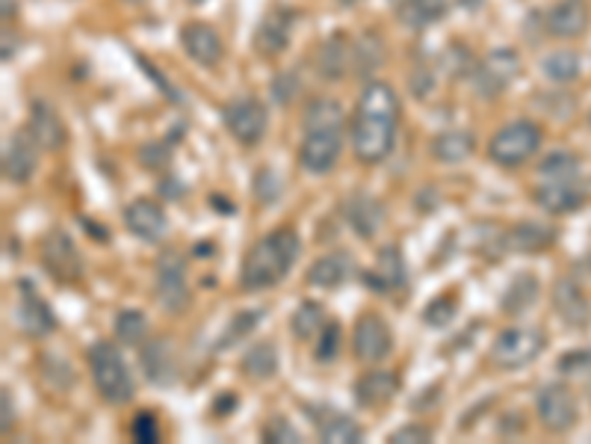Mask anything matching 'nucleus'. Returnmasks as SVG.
Wrapping results in <instances>:
<instances>
[{
  "instance_id": "21",
  "label": "nucleus",
  "mask_w": 591,
  "mask_h": 444,
  "mask_svg": "<svg viewBox=\"0 0 591 444\" xmlns=\"http://www.w3.org/2000/svg\"><path fill=\"white\" fill-rule=\"evenodd\" d=\"M364 285L376 293H394L406 285V261L397 247H385L378 252L376 267L364 273Z\"/></svg>"
},
{
  "instance_id": "37",
  "label": "nucleus",
  "mask_w": 591,
  "mask_h": 444,
  "mask_svg": "<svg viewBox=\"0 0 591 444\" xmlns=\"http://www.w3.org/2000/svg\"><path fill=\"white\" fill-rule=\"evenodd\" d=\"M116 335H119V341L122 344H136L145 341V335H148V317H145L140 309H124L116 314Z\"/></svg>"
},
{
  "instance_id": "14",
  "label": "nucleus",
  "mask_w": 591,
  "mask_h": 444,
  "mask_svg": "<svg viewBox=\"0 0 591 444\" xmlns=\"http://www.w3.org/2000/svg\"><path fill=\"white\" fill-rule=\"evenodd\" d=\"M122 217L128 231L145 240V243H157L169 231V217H166L164 205H157L154 199H136V202L124 207Z\"/></svg>"
},
{
  "instance_id": "45",
  "label": "nucleus",
  "mask_w": 591,
  "mask_h": 444,
  "mask_svg": "<svg viewBox=\"0 0 591 444\" xmlns=\"http://www.w3.org/2000/svg\"><path fill=\"white\" fill-rule=\"evenodd\" d=\"M169 160H172V148H169L166 143H148L140 148V164H143L145 169H152V172L166 169Z\"/></svg>"
},
{
  "instance_id": "35",
  "label": "nucleus",
  "mask_w": 591,
  "mask_h": 444,
  "mask_svg": "<svg viewBox=\"0 0 591 444\" xmlns=\"http://www.w3.org/2000/svg\"><path fill=\"white\" fill-rule=\"evenodd\" d=\"M307 128H343V104L335 98H314L305 110Z\"/></svg>"
},
{
  "instance_id": "6",
  "label": "nucleus",
  "mask_w": 591,
  "mask_h": 444,
  "mask_svg": "<svg viewBox=\"0 0 591 444\" xmlns=\"http://www.w3.org/2000/svg\"><path fill=\"white\" fill-rule=\"evenodd\" d=\"M41 267L48 269L57 285H77L83 279V259L81 249L65 228L53 226L39 243Z\"/></svg>"
},
{
  "instance_id": "26",
  "label": "nucleus",
  "mask_w": 591,
  "mask_h": 444,
  "mask_svg": "<svg viewBox=\"0 0 591 444\" xmlns=\"http://www.w3.org/2000/svg\"><path fill=\"white\" fill-rule=\"evenodd\" d=\"M553 243H556V228L544 226V223H518L506 235V247L518 255H539Z\"/></svg>"
},
{
  "instance_id": "52",
  "label": "nucleus",
  "mask_w": 591,
  "mask_h": 444,
  "mask_svg": "<svg viewBox=\"0 0 591 444\" xmlns=\"http://www.w3.org/2000/svg\"><path fill=\"white\" fill-rule=\"evenodd\" d=\"M190 3H193V7H198V3H204V0H190Z\"/></svg>"
},
{
  "instance_id": "10",
  "label": "nucleus",
  "mask_w": 591,
  "mask_h": 444,
  "mask_svg": "<svg viewBox=\"0 0 591 444\" xmlns=\"http://www.w3.org/2000/svg\"><path fill=\"white\" fill-rule=\"evenodd\" d=\"M340 148H343V128H307L299 148V164L311 176H326L337 166Z\"/></svg>"
},
{
  "instance_id": "15",
  "label": "nucleus",
  "mask_w": 591,
  "mask_h": 444,
  "mask_svg": "<svg viewBox=\"0 0 591 444\" xmlns=\"http://www.w3.org/2000/svg\"><path fill=\"white\" fill-rule=\"evenodd\" d=\"M181 45H184L186 57L204 65V69H214L225 53L219 31L210 27V24H204V21H190V24L181 27Z\"/></svg>"
},
{
  "instance_id": "48",
  "label": "nucleus",
  "mask_w": 591,
  "mask_h": 444,
  "mask_svg": "<svg viewBox=\"0 0 591 444\" xmlns=\"http://www.w3.org/2000/svg\"><path fill=\"white\" fill-rule=\"evenodd\" d=\"M0 415H3V418H0V433L10 435L12 427H15V406H12L10 388L0 392Z\"/></svg>"
},
{
  "instance_id": "11",
  "label": "nucleus",
  "mask_w": 591,
  "mask_h": 444,
  "mask_svg": "<svg viewBox=\"0 0 591 444\" xmlns=\"http://www.w3.org/2000/svg\"><path fill=\"white\" fill-rule=\"evenodd\" d=\"M352 352L361 364H378L394 352V332L376 311L361 314L352 332Z\"/></svg>"
},
{
  "instance_id": "38",
  "label": "nucleus",
  "mask_w": 591,
  "mask_h": 444,
  "mask_svg": "<svg viewBox=\"0 0 591 444\" xmlns=\"http://www.w3.org/2000/svg\"><path fill=\"white\" fill-rule=\"evenodd\" d=\"M541 181H565V178H580V164L571 152H553L539 164Z\"/></svg>"
},
{
  "instance_id": "17",
  "label": "nucleus",
  "mask_w": 591,
  "mask_h": 444,
  "mask_svg": "<svg viewBox=\"0 0 591 444\" xmlns=\"http://www.w3.org/2000/svg\"><path fill=\"white\" fill-rule=\"evenodd\" d=\"M535 205L544 207L547 214H574V211H580L586 205V190H582L580 178H565V181H541L535 187Z\"/></svg>"
},
{
  "instance_id": "9",
  "label": "nucleus",
  "mask_w": 591,
  "mask_h": 444,
  "mask_svg": "<svg viewBox=\"0 0 591 444\" xmlns=\"http://www.w3.org/2000/svg\"><path fill=\"white\" fill-rule=\"evenodd\" d=\"M520 74V53L515 48H494L480 60L477 74H473V86L477 95L485 101H494L509 89L511 83L518 81Z\"/></svg>"
},
{
  "instance_id": "24",
  "label": "nucleus",
  "mask_w": 591,
  "mask_h": 444,
  "mask_svg": "<svg viewBox=\"0 0 591 444\" xmlns=\"http://www.w3.org/2000/svg\"><path fill=\"white\" fill-rule=\"evenodd\" d=\"M349 273H352L349 252H328L307 267V285L319 290H335L349 279Z\"/></svg>"
},
{
  "instance_id": "8",
  "label": "nucleus",
  "mask_w": 591,
  "mask_h": 444,
  "mask_svg": "<svg viewBox=\"0 0 591 444\" xmlns=\"http://www.w3.org/2000/svg\"><path fill=\"white\" fill-rule=\"evenodd\" d=\"M222 122L237 143L245 145V148H255L269 128V110H266L264 101H257L255 95H240L234 101L225 104Z\"/></svg>"
},
{
  "instance_id": "1",
  "label": "nucleus",
  "mask_w": 591,
  "mask_h": 444,
  "mask_svg": "<svg viewBox=\"0 0 591 444\" xmlns=\"http://www.w3.org/2000/svg\"><path fill=\"white\" fill-rule=\"evenodd\" d=\"M399 116H402V107L390 83L370 81L361 89L355 113H352V152L358 164L376 166L390 157L397 145Z\"/></svg>"
},
{
  "instance_id": "46",
  "label": "nucleus",
  "mask_w": 591,
  "mask_h": 444,
  "mask_svg": "<svg viewBox=\"0 0 591 444\" xmlns=\"http://www.w3.org/2000/svg\"><path fill=\"white\" fill-rule=\"evenodd\" d=\"M388 442L394 444H426L432 442V430L426 424H406L397 433H390Z\"/></svg>"
},
{
  "instance_id": "47",
  "label": "nucleus",
  "mask_w": 591,
  "mask_h": 444,
  "mask_svg": "<svg viewBox=\"0 0 591 444\" xmlns=\"http://www.w3.org/2000/svg\"><path fill=\"white\" fill-rule=\"evenodd\" d=\"M559 371L562 373H580V371H591V352L577 350L568 352V356H562L559 359Z\"/></svg>"
},
{
  "instance_id": "12",
  "label": "nucleus",
  "mask_w": 591,
  "mask_h": 444,
  "mask_svg": "<svg viewBox=\"0 0 591 444\" xmlns=\"http://www.w3.org/2000/svg\"><path fill=\"white\" fill-rule=\"evenodd\" d=\"M535 415H539L541 427L547 433H568L577 418H580V409H577V397L568 385H544L535 397Z\"/></svg>"
},
{
  "instance_id": "36",
  "label": "nucleus",
  "mask_w": 591,
  "mask_h": 444,
  "mask_svg": "<svg viewBox=\"0 0 591 444\" xmlns=\"http://www.w3.org/2000/svg\"><path fill=\"white\" fill-rule=\"evenodd\" d=\"M323 326H326V323H323V305L314 300L302 302V305L293 311V317H290V329H293V335L299 341L314 338Z\"/></svg>"
},
{
  "instance_id": "20",
  "label": "nucleus",
  "mask_w": 591,
  "mask_h": 444,
  "mask_svg": "<svg viewBox=\"0 0 591 444\" xmlns=\"http://www.w3.org/2000/svg\"><path fill=\"white\" fill-rule=\"evenodd\" d=\"M174 341L169 335H160L143 347L140 352V362H143L145 376L152 380L154 385H172L178 380V356H174Z\"/></svg>"
},
{
  "instance_id": "53",
  "label": "nucleus",
  "mask_w": 591,
  "mask_h": 444,
  "mask_svg": "<svg viewBox=\"0 0 591 444\" xmlns=\"http://www.w3.org/2000/svg\"><path fill=\"white\" fill-rule=\"evenodd\" d=\"M128 3H143V0H128Z\"/></svg>"
},
{
  "instance_id": "2",
  "label": "nucleus",
  "mask_w": 591,
  "mask_h": 444,
  "mask_svg": "<svg viewBox=\"0 0 591 444\" xmlns=\"http://www.w3.org/2000/svg\"><path fill=\"white\" fill-rule=\"evenodd\" d=\"M299 252H302V240H299V235L290 226H281L264 235L243 259L240 288L266 290L278 285L293 269Z\"/></svg>"
},
{
  "instance_id": "54",
  "label": "nucleus",
  "mask_w": 591,
  "mask_h": 444,
  "mask_svg": "<svg viewBox=\"0 0 591 444\" xmlns=\"http://www.w3.org/2000/svg\"><path fill=\"white\" fill-rule=\"evenodd\" d=\"M589 124H591V113H589Z\"/></svg>"
},
{
  "instance_id": "23",
  "label": "nucleus",
  "mask_w": 591,
  "mask_h": 444,
  "mask_svg": "<svg viewBox=\"0 0 591 444\" xmlns=\"http://www.w3.org/2000/svg\"><path fill=\"white\" fill-rule=\"evenodd\" d=\"M27 131H31L33 140H36L39 148H45V152H57V148L65 145V124H62V119L57 116L51 104H33L31 116H27Z\"/></svg>"
},
{
  "instance_id": "4",
  "label": "nucleus",
  "mask_w": 591,
  "mask_h": 444,
  "mask_svg": "<svg viewBox=\"0 0 591 444\" xmlns=\"http://www.w3.org/2000/svg\"><path fill=\"white\" fill-rule=\"evenodd\" d=\"M541 140H544V134L532 119H515V122L503 124L497 134L491 136L489 160L503 166V169H518V166L530 164L532 157L539 155Z\"/></svg>"
},
{
  "instance_id": "22",
  "label": "nucleus",
  "mask_w": 591,
  "mask_h": 444,
  "mask_svg": "<svg viewBox=\"0 0 591 444\" xmlns=\"http://www.w3.org/2000/svg\"><path fill=\"white\" fill-rule=\"evenodd\" d=\"M591 10L586 0H559L547 12V31L559 39H574L589 31Z\"/></svg>"
},
{
  "instance_id": "7",
  "label": "nucleus",
  "mask_w": 591,
  "mask_h": 444,
  "mask_svg": "<svg viewBox=\"0 0 591 444\" xmlns=\"http://www.w3.org/2000/svg\"><path fill=\"white\" fill-rule=\"evenodd\" d=\"M154 290H157V300L169 314H184L190 309L193 293H190V281H186V261L174 249L160 252L157 267H154Z\"/></svg>"
},
{
  "instance_id": "29",
  "label": "nucleus",
  "mask_w": 591,
  "mask_h": 444,
  "mask_svg": "<svg viewBox=\"0 0 591 444\" xmlns=\"http://www.w3.org/2000/svg\"><path fill=\"white\" fill-rule=\"evenodd\" d=\"M243 373L252 380H273L278 373V347L273 341L252 344L243 356Z\"/></svg>"
},
{
  "instance_id": "16",
  "label": "nucleus",
  "mask_w": 591,
  "mask_h": 444,
  "mask_svg": "<svg viewBox=\"0 0 591 444\" xmlns=\"http://www.w3.org/2000/svg\"><path fill=\"white\" fill-rule=\"evenodd\" d=\"M296 12L287 10V7H278L269 15H264V21L257 24L255 31V51L266 60H273L278 53L287 51L290 45V33H293Z\"/></svg>"
},
{
  "instance_id": "43",
  "label": "nucleus",
  "mask_w": 591,
  "mask_h": 444,
  "mask_svg": "<svg viewBox=\"0 0 591 444\" xmlns=\"http://www.w3.org/2000/svg\"><path fill=\"white\" fill-rule=\"evenodd\" d=\"M264 442H276V444H299L302 442V435L296 430L287 418L276 415V418H269L264 424Z\"/></svg>"
},
{
  "instance_id": "18",
  "label": "nucleus",
  "mask_w": 591,
  "mask_h": 444,
  "mask_svg": "<svg viewBox=\"0 0 591 444\" xmlns=\"http://www.w3.org/2000/svg\"><path fill=\"white\" fill-rule=\"evenodd\" d=\"M39 143L33 140L31 131L24 128L19 134L12 136L7 143V152H3V178L10 184H27L39 166V155H36Z\"/></svg>"
},
{
  "instance_id": "19",
  "label": "nucleus",
  "mask_w": 591,
  "mask_h": 444,
  "mask_svg": "<svg viewBox=\"0 0 591 444\" xmlns=\"http://www.w3.org/2000/svg\"><path fill=\"white\" fill-rule=\"evenodd\" d=\"M399 385H402V376L397 371H367L361 373L355 380V404L361 409H378V406L390 404L394 397H397Z\"/></svg>"
},
{
  "instance_id": "33",
  "label": "nucleus",
  "mask_w": 591,
  "mask_h": 444,
  "mask_svg": "<svg viewBox=\"0 0 591 444\" xmlns=\"http://www.w3.org/2000/svg\"><path fill=\"white\" fill-rule=\"evenodd\" d=\"M316 69H319V74L328 77V81L343 77V72H347V36H343V33H335V36H328V39L323 41Z\"/></svg>"
},
{
  "instance_id": "51",
  "label": "nucleus",
  "mask_w": 591,
  "mask_h": 444,
  "mask_svg": "<svg viewBox=\"0 0 591 444\" xmlns=\"http://www.w3.org/2000/svg\"><path fill=\"white\" fill-rule=\"evenodd\" d=\"M340 7H355V3H361V0H337Z\"/></svg>"
},
{
  "instance_id": "31",
  "label": "nucleus",
  "mask_w": 591,
  "mask_h": 444,
  "mask_svg": "<svg viewBox=\"0 0 591 444\" xmlns=\"http://www.w3.org/2000/svg\"><path fill=\"white\" fill-rule=\"evenodd\" d=\"M539 297V279L532 276V273H518L511 285L503 293V302H499V309L506 311V314H520V311H527Z\"/></svg>"
},
{
  "instance_id": "5",
  "label": "nucleus",
  "mask_w": 591,
  "mask_h": 444,
  "mask_svg": "<svg viewBox=\"0 0 591 444\" xmlns=\"http://www.w3.org/2000/svg\"><path fill=\"white\" fill-rule=\"evenodd\" d=\"M547 347V335L539 326H515V329L499 332L491 344V364L503 371H518L539 359Z\"/></svg>"
},
{
  "instance_id": "44",
  "label": "nucleus",
  "mask_w": 591,
  "mask_h": 444,
  "mask_svg": "<svg viewBox=\"0 0 591 444\" xmlns=\"http://www.w3.org/2000/svg\"><path fill=\"white\" fill-rule=\"evenodd\" d=\"M255 196L264 202V205H273L278 196H281V181H278V176L269 169V166H264V169H257L255 172Z\"/></svg>"
},
{
  "instance_id": "49",
  "label": "nucleus",
  "mask_w": 591,
  "mask_h": 444,
  "mask_svg": "<svg viewBox=\"0 0 591 444\" xmlns=\"http://www.w3.org/2000/svg\"><path fill=\"white\" fill-rule=\"evenodd\" d=\"M296 89H299V81H296L293 74H281V77H276V86H273V93H276L281 104H287V98L296 95Z\"/></svg>"
},
{
  "instance_id": "34",
  "label": "nucleus",
  "mask_w": 591,
  "mask_h": 444,
  "mask_svg": "<svg viewBox=\"0 0 591 444\" xmlns=\"http://www.w3.org/2000/svg\"><path fill=\"white\" fill-rule=\"evenodd\" d=\"M541 69L553 83H571L580 74V53L568 51V48L551 51L541 60Z\"/></svg>"
},
{
  "instance_id": "50",
  "label": "nucleus",
  "mask_w": 591,
  "mask_h": 444,
  "mask_svg": "<svg viewBox=\"0 0 591 444\" xmlns=\"http://www.w3.org/2000/svg\"><path fill=\"white\" fill-rule=\"evenodd\" d=\"M15 15V0H3V21H10Z\"/></svg>"
},
{
  "instance_id": "3",
  "label": "nucleus",
  "mask_w": 591,
  "mask_h": 444,
  "mask_svg": "<svg viewBox=\"0 0 591 444\" xmlns=\"http://www.w3.org/2000/svg\"><path fill=\"white\" fill-rule=\"evenodd\" d=\"M89 371H93L95 388L107 404H131L133 394H136V383H133L128 362H124V356L116 344L98 341L89 347Z\"/></svg>"
},
{
  "instance_id": "41",
  "label": "nucleus",
  "mask_w": 591,
  "mask_h": 444,
  "mask_svg": "<svg viewBox=\"0 0 591 444\" xmlns=\"http://www.w3.org/2000/svg\"><path fill=\"white\" fill-rule=\"evenodd\" d=\"M456 302L449 300V297H438V300H432L423 309V323L426 326H432V329H444V326H449V323L456 321Z\"/></svg>"
},
{
  "instance_id": "40",
  "label": "nucleus",
  "mask_w": 591,
  "mask_h": 444,
  "mask_svg": "<svg viewBox=\"0 0 591 444\" xmlns=\"http://www.w3.org/2000/svg\"><path fill=\"white\" fill-rule=\"evenodd\" d=\"M340 347H343V329H340V323L328 321L326 326L319 329V341H316L314 359L316 362H335Z\"/></svg>"
},
{
  "instance_id": "27",
  "label": "nucleus",
  "mask_w": 591,
  "mask_h": 444,
  "mask_svg": "<svg viewBox=\"0 0 591 444\" xmlns=\"http://www.w3.org/2000/svg\"><path fill=\"white\" fill-rule=\"evenodd\" d=\"M477 152V136L470 131H444L432 140V157L438 164H465Z\"/></svg>"
},
{
  "instance_id": "30",
  "label": "nucleus",
  "mask_w": 591,
  "mask_h": 444,
  "mask_svg": "<svg viewBox=\"0 0 591 444\" xmlns=\"http://www.w3.org/2000/svg\"><path fill=\"white\" fill-rule=\"evenodd\" d=\"M397 12L402 24L414 27V31H423L429 24H435V21L444 19L447 0H402L397 7Z\"/></svg>"
},
{
  "instance_id": "28",
  "label": "nucleus",
  "mask_w": 591,
  "mask_h": 444,
  "mask_svg": "<svg viewBox=\"0 0 591 444\" xmlns=\"http://www.w3.org/2000/svg\"><path fill=\"white\" fill-rule=\"evenodd\" d=\"M553 309L559 311L565 321L571 323V326H586L591 317L589 300H586V293L580 290V285H574L571 279H562L553 290Z\"/></svg>"
},
{
  "instance_id": "32",
  "label": "nucleus",
  "mask_w": 591,
  "mask_h": 444,
  "mask_svg": "<svg viewBox=\"0 0 591 444\" xmlns=\"http://www.w3.org/2000/svg\"><path fill=\"white\" fill-rule=\"evenodd\" d=\"M319 439L326 444H361L364 442V430H361L355 418L335 412L319 421Z\"/></svg>"
},
{
  "instance_id": "25",
  "label": "nucleus",
  "mask_w": 591,
  "mask_h": 444,
  "mask_svg": "<svg viewBox=\"0 0 591 444\" xmlns=\"http://www.w3.org/2000/svg\"><path fill=\"white\" fill-rule=\"evenodd\" d=\"M347 219L349 226L355 228L358 238L373 240L378 235L382 223H385V207H382V202L367 196V193H355V196L349 199Z\"/></svg>"
},
{
  "instance_id": "13",
  "label": "nucleus",
  "mask_w": 591,
  "mask_h": 444,
  "mask_svg": "<svg viewBox=\"0 0 591 444\" xmlns=\"http://www.w3.org/2000/svg\"><path fill=\"white\" fill-rule=\"evenodd\" d=\"M21 332H27L31 338H48L51 332H57V314L51 305L41 300V293L33 288L31 281L19 285V309H15Z\"/></svg>"
},
{
  "instance_id": "42",
  "label": "nucleus",
  "mask_w": 591,
  "mask_h": 444,
  "mask_svg": "<svg viewBox=\"0 0 591 444\" xmlns=\"http://www.w3.org/2000/svg\"><path fill=\"white\" fill-rule=\"evenodd\" d=\"M131 439L140 444H157L160 442V424L154 412H136L131 421Z\"/></svg>"
},
{
  "instance_id": "39",
  "label": "nucleus",
  "mask_w": 591,
  "mask_h": 444,
  "mask_svg": "<svg viewBox=\"0 0 591 444\" xmlns=\"http://www.w3.org/2000/svg\"><path fill=\"white\" fill-rule=\"evenodd\" d=\"M264 317V309H252V311H240L234 321L228 323V329H225V335L219 338V350H231L234 344L245 341L252 332H255L257 321Z\"/></svg>"
}]
</instances>
